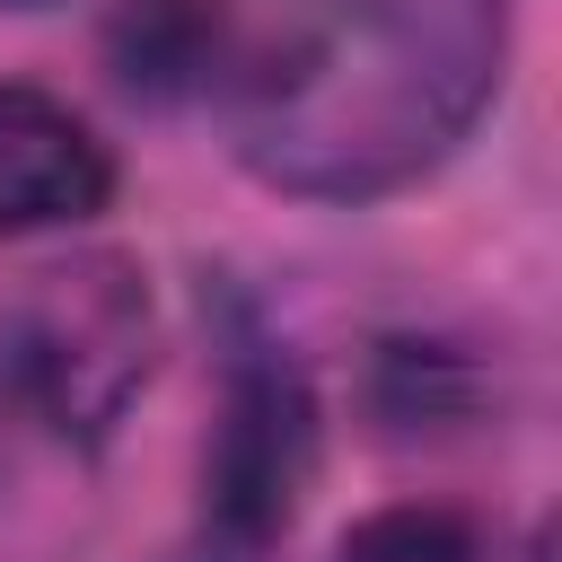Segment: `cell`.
I'll return each mask as SVG.
<instances>
[{
	"instance_id": "obj_4",
	"label": "cell",
	"mask_w": 562,
	"mask_h": 562,
	"mask_svg": "<svg viewBox=\"0 0 562 562\" xmlns=\"http://www.w3.org/2000/svg\"><path fill=\"white\" fill-rule=\"evenodd\" d=\"M105 193H114L105 140L61 97L0 79V237L70 228V220L105 211Z\"/></svg>"
},
{
	"instance_id": "obj_5",
	"label": "cell",
	"mask_w": 562,
	"mask_h": 562,
	"mask_svg": "<svg viewBox=\"0 0 562 562\" xmlns=\"http://www.w3.org/2000/svg\"><path fill=\"white\" fill-rule=\"evenodd\" d=\"M123 44V70L140 88H184L211 70V44H220V18L202 0H132V18L114 26Z\"/></svg>"
},
{
	"instance_id": "obj_7",
	"label": "cell",
	"mask_w": 562,
	"mask_h": 562,
	"mask_svg": "<svg viewBox=\"0 0 562 562\" xmlns=\"http://www.w3.org/2000/svg\"><path fill=\"white\" fill-rule=\"evenodd\" d=\"M18 9H35V0H18Z\"/></svg>"
},
{
	"instance_id": "obj_1",
	"label": "cell",
	"mask_w": 562,
	"mask_h": 562,
	"mask_svg": "<svg viewBox=\"0 0 562 562\" xmlns=\"http://www.w3.org/2000/svg\"><path fill=\"white\" fill-rule=\"evenodd\" d=\"M501 88V0H281L237 70L263 184L369 202L439 167Z\"/></svg>"
},
{
	"instance_id": "obj_3",
	"label": "cell",
	"mask_w": 562,
	"mask_h": 562,
	"mask_svg": "<svg viewBox=\"0 0 562 562\" xmlns=\"http://www.w3.org/2000/svg\"><path fill=\"white\" fill-rule=\"evenodd\" d=\"M316 474V395L281 351H255L228 369L220 430L202 448V553L211 562H263Z\"/></svg>"
},
{
	"instance_id": "obj_2",
	"label": "cell",
	"mask_w": 562,
	"mask_h": 562,
	"mask_svg": "<svg viewBox=\"0 0 562 562\" xmlns=\"http://www.w3.org/2000/svg\"><path fill=\"white\" fill-rule=\"evenodd\" d=\"M9 378L61 439H105L149 378V290L132 281V263L88 255L44 272L9 316Z\"/></svg>"
},
{
	"instance_id": "obj_6",
	"label": "cell",
	"mask_w": 562,
	"mask_h": 562,
	"mask_svg": "<svg viewBox=\"0 0 562 562\" xmlns=\"http://www.w3.org/2000/svg\"><path fill=\"white\" fill-rule=\"evenodd\" d=\"M334 562H483V544H474V527H465L457 509H439V501H395V509H369V518L334 544Z\"/></svg>"
}]
</instances>
